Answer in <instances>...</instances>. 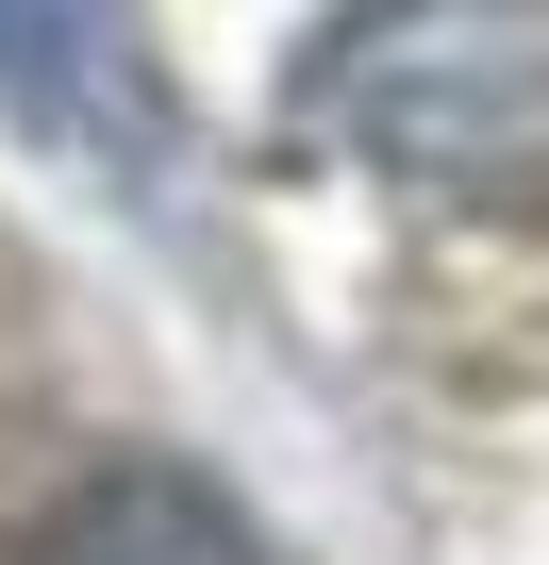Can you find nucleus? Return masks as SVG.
Segmentation results:
<instances>
[{
    "mask_svg": "<svg viewBox=\"0 0 549 565\" xmlns=\"http://www.w3.org/2000/svg\"><path fill=\"white\" fill-rule=\"evenodd\" d=\"M0 100H18L51 150H117V167L150 150V84H134L101 0H0Z\"/></svg>",
    "mask_w": 549,
    "mask_h": 565,
    "instance_id": "obj_1",
    "label": "nucleus"
},
{
    "mask_svg": "<svg viewBox=\"0 0 549 565\" xmlns=\"http://www.w3.org/2000/svg\"><path fill=\"white\" fill-rule=\"evenodd\" d=\"M18 565H250V515L200 482V466H101L34 515Z\"/></svg>",
    "mask_w": 549,
    "mask_h": 565,
    "instance_id": "obj_2",
    "label": "nucleus"
}]
</instances>
